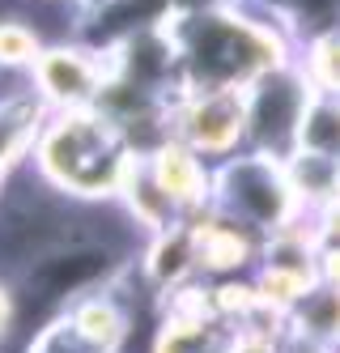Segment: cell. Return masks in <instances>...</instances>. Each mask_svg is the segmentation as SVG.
Listing matches in <instances>:
<instances>
[{"label":"cell","mask_w":340,"mask_h":353,"mask_svg":"<svg viewBox=\"0 0 340 353\" xmlns=\"http://www.w3.org/2000/svg\"><path fill=\"white\" fill-rule=\"evenodd\" d=\"M179 56L192 90H247L259 72L281 68L268 26L234 9H208L192 17V34L179 43Z\"/></svg>","instance_id":"1"},{"label":"cell","mask_w":340,"mask_h":353,"mask_svg":"<svg viewBox=\"0 0 340 353\" xmlns=\"http://www.w3.org/2000/svg\"><path fill=\"white\" fill-rule=\"evenodd\" d=\"M43 170L60 188L107 192L128 179V154L111 119L98 111H60L43 137Z\"/></svg>","instance_id":"2"},{"label":"cell","mask_w":340,"mask_h":353,"mask_svg":"<svg viewBox=\"0 0 340 353\" xmlns=\"http://www.w3.org/2000/svg\"><path fill=\"white\" fill-rule=\"evenodd\" d=\"M310 85L302 81V72H281L268 68L243 90V132L259 145V154H285L298 145V123L310 103Z\"/></svg>","instance_id":"3"},{"label":"cell","mask_w":340,"mask_h":353,"mask_svg":"<svg viewBox=\"0 0 340 353\" xmlns=\"http://www.w3.org/2000/svg\"><path fill=\"white\" fill-rule=\"evenodd\" d=\"M179 145L192 154H230L243 137V90H192L174 107Z\"/></svg>","instance_id":"4"},{"label":"cell","mask_w":340,"mask_h":353,"mask_svg":"<svg viewBox=\"0 0 340 353\" xmlns=\"http://www.w3.org/2000/svg\"><path fill=\"white\" fill-rule=\"evenodd\" d=\"M34 85L51 107L60 111H90L102 94V64L77 47H51L34 56Z\"/></svg>","instance_id":"5"},{"label":"cell","mask_w":340,"mask_h":353,"mask_svg":"<svg viewBox=\"0 0 340 353\" xmlns=\"http://www.w3.org/2000/svg\"><path fill=\"white\" fill-rule=\"evenodd\" d=\"M230 205L247 221H277L285 213V188L272 179L268 158H243L230 170Z\"/></svg>","instance_id":"6"},{"label":"cell","mask_w":340,"mask_h":353,"mask_svg":"<svg viewBox=\"0 0 340 353\" xmlns=\"http://www.w3.org/2000/svg\"><path fill=\"white\" fill-rule=\"evenodd\" d=\"M149 179L162 188L166 200H192L200 188H204V170H200V158L192 154L188 145H162L158 154H153V170H149Z\"/></svg>","instance_id":"7"},{"label":"cell","mask_w":340,"mask_h":353,"mask_svg":"<svg viewBox=\"0 0 340 353\" xmlns=\"http://www.w3.org/2000/svg\"><path fill=\"white\" fill-rule=\"evenodd\" d=\"M39 56V34L30 21H21V17H0V68H9V72H21V68H30Z\"/></svg>","instance_id":"8"},{"label":"cell","mask_w":340,"mask_h":353,"mask_svg":"<svg viewBox=\"0 0 340 353\" xmlns=\"http://www.w3.org/2000/svg\"><path fill=\"white\" fill-rule=\"evenodd\" d=\"M200 251H204V264H213V268H226V264L243 260V243L234 239V230H221V225L200 243Z\"/></svg>","instance_id":"9"},{"label":"cell","mask_w":340,"mask_h":353,"mask_svg":"<svg viewBox=\"0 0 340 353\" xmlns=\"http://www.w3.org/2000/svg\"><path fill=\"white\" fill-rule=\"evenodd\" d=\"M81 332L94 341V345H111L119 336V315L111 307H86L81 311Z\"/></svg>","instance_id":"10"},{"label":"cell","mask_w":340,"mask_h":353,"mask_svg":"<svg viewBox=\"0 0 340 353\" xmlns=\"http://www.w3.org/2000/svg\"><path fill=\"white\" fill-rule=\"evenodd\" d=\"M0 319H5V302H0Z\"/></svg>","instance_id":"11"}]
</instances>
